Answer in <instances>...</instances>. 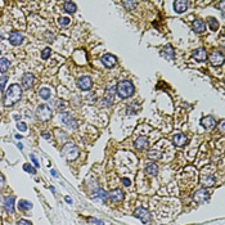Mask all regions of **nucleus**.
<instances>
[{"label": "nucleus", "instance_id": "obj_1", "mask_svg": "<svg viewBox=\"0 0 225 225\" xmlns=\"http://www.w3.org/2000/svg\"><path fill=\"white\" fill-rule=\"evenodd\" d=\"M22 98V89L18 84H12L8 89H6L4 98H3V103L5 107H12L17 102L21 100Z\"/></svg>", "mask_w": 225, "mask_h": 225}, {"label": "nucleus", "instance_id": "obj_2", "mask_svg": "<svg viewBox=\"0 0 225 225\" xmlns=\"http://www.w3.org/2000/svg\"><path fill=\"white\" fill-rule=\"evenodd\" d=\"M134 91H135V87L133 85V82L129 81V80H122V81H120L117 84V86H116V93H117L122 99L130 98L133 94H134Z\"/></svg>", "mask_w": 225, "mask_h": 225}, {"label": "nucleus", "instance_id": "obj_3", "mask_svg": "<svg viewBox=\"0 0 225 225\" xmlns=\"http://www.w3.org/2000/svg\"><path fill=\"white\" fill-rule=\"evenodd\" d=\"M61 154L67 161H75L80 156V149L73 143H66L61 150Z\"/></svg>", "mask_w": 225, "mask_h": 225}, {"label": "nucleus", "instance_id": "obj_4", "mask_svg": "<svg viewBox=\"0 0 225 225\" xmlns=\"http://www.w3.org/2000/svg\"><path fill=\"white\" fill-rule=\"evenodd\" d=\"M36 117L41 122H48L52 118V110L47 104H40L36 108Z\"/></svg>", "mask_w": 225, "mask_h": 225}, {"label": "nucleus", "instance_id": "obj_5", "mask_svg": "<svg viewBox=\"0 0 225 225\" xmlns=\"http://www.w3.org/2000/svg\"><path fill=\"white\" fill-rule=\"evenodd\" d=\"M115 95H116V86L115 85H110L105 90V94L103 97V100H102V105L104 107H110L112 105L115 100Z\"/></svg>", "mask_w": 225, "mask_h": 225}, {"label": "nucleus", "instance_id": "obj_6", "mask_svg": "<svg viewBox=\"0 0 225 225\" xmlns=\"http://www.w3.org/2000/svg\"><path fill=\"white\" fill-rule=\"evenodd\" d=\"M209 198H210V193L206 188L198 189V191H196L194 194H193V201L196 203H199V205H202V203H205L206 201H209Z\"/></svg>", "mask_w": 225, "mask_h": 225}, {"label": "nucleus", "instance_id": "obj_7", "mask_svg": "<svg viewBox=\"0 0 225 225\" xmlns=\"http://www.w3.org/2000/svg\"><path fill=\"white\" fill-rule=\"evenodd\" d=\"M134 216L135 217H138V219L142 221L143 224H147V223H149L150 221V212L147 209H144V207H138V209L135 210V212H134Z\"/></svg>", "mask_w": 225, "mask_h": 225}, {"label": "nucleus", "instance_id": "obj_8", "mask_svg": "<svg viewBox=\"0 0 225 225\" xmlns=\"http://www.w3.org/2000/svg\"><path fill=\"white\" fill-rule=\"evenodd\" d=\"M209 61H210V63L212 66H216V67H219V66H221L224 63V54L221 52H219V50H215V52H212L210 54V57H209Z\"/></svg>", "mask_w": 225, "mask_h": 225}, {"label": "nucleus", "instance_id": "obj_9", "mask_svg": "<svg viewBox=\"0 0 225 225\" xmlns=\"http://www.w3.org/2000/svg\"><path fill=\"white\" fill-rule=\"evenodd\" d=\"M107 198L110 199L111 202H113V203H120V202L124 201L125 194H124V192H122L121 189H113L112 192L108 193Z\"/></svg>", "mask_w": 225, "mask_h": 225}, {"label": "nucleus", "instance_id": "obj_10", "mask_svg": "<svg viewBox=\"0 0 225 225\" xmlns=\"http://www.w3.org/2000/svg\"><path fill=\"white\" fill-rule=\"evenodd\" d=\"M201 183H202V185H205V187H212V185H215V183H216V178L214 174L203 171L201 174Z\"/></svg>", "mask_w": 225, "mask_h": 225}, {"label": "nucleus", "instance_id": "obj_11", "mask_svg": "<svg viewBox=\"0 0 225 225\" xmlns=\"http://www.w3.org/2000/svg\"><path fill=\"white\" fill-rule=\"evenodd\" d=\"M77 86L84 91H87V90L91 89V86H93V80H91V77H89V76H82L77 80Z\"/></svg>", "mask_w": 225, "mask_h": 225}, {"label": "nucleus", "instance_id": "obj_12", "mask_svg": "<svg viewBox=\"0 0 225 225\" xmlns=\"http://www.w3.org/2000/svg\"><path fill=\"white\" fill-rule=\"evenodd\" d=\"M23 35L19 32V31H13L12 34L9 35V43L12 45H14V47H18V45H21L23 43Z\"/></svg>", "mask_w": 225, "mask_h": 225}, {"label": "nucleus", "instance_id": "obj_13", "mask_svg": "<svg viewBox=\"0 0 225 225\" xmlns=\"http://www.w3.org/2000/svg\"><path fill=\"white\" fill-rule=\"evenodd\" d=\"M61 117H62V122L66 126H68V128H71V129H77V122L70 113H63Z\"/></svg>", "mask_w": 225, "mask_h": 225}, {"label": "nucleus", "instance_id": "obj_14", "mask_svg": "<svg viewBox=\"0 0 225 225\" xmlns=\"http://www.w3.org/2000/svg\"><path fill=\"white\" fill-rule=\"evenodd\" d=\"M161 55L165 57L166 59H168V61H173V59L175 58V50H174L173 45L167 44L166 47H163L162 50H161Z\"/></svg>", "mask_w": 225, "mask_h": 225}, {"label": "nucleus", "instance_id": "obj_15", "mask_svg": "<svg viewBox=\"0 0 225 225\" xmlns=\"http://www.w3.org/2000/svg\"><path fill=\"white\" fill-rule=\"evenodd\" d=\"M201 125L206 130H212L216 126V120L212 117V116H206V117H203L201 120Z\"/></svg>", "mask_w": 225, "mask_h": 225}, {"label": "nucleus", "instance_id": "obj_16", "mask_svg": "<svg viewBox=\"0 0 225 225\" xmlns=\"http://www.w3.org/2000/svg\"><path fill=\"white\" fill-rule=\"evenodd\" d=\"M100 61H102V63H103L104 67L111 68V67H113V66L116 64L117 59H116V57H115V55H112V54H104L103 57H102Z\"/></svg>", "mask_w": 225, "mask_h": 225}, {"label": "nucleus", "instance_id": "obj_17", "mask_svg": "<svg viewBox=\"0 0 225 225\" xmlns=\"http://www.w3.org/2000/svg\"><path fill=\"white\" fill-rule=\"evenodd\" d=\"M192 58L196 59L197 62H205L207 58V52L203 48H199L192 53Z\"/></svg>", "mask_w": 225, "mask_h": 225}, {"label": "nucleus", "instance_id": "obj_18", "mask_svg": "<svg viewBox=\"0 0 225 225\" xmlns=\"http://www.w3.org/2000/svg\"><path fill=\"white\" fill-rule=\"evenodd\" d=\"M34 81H35V77H34L32 73L27 72V73H24V75L22 76V86L24 87V89H30V87H32Z\"/></svg>", "mask_w": 225, "mask_h": 225}, {"label": "nucleus", "instance_id": "obj_19", "mask_svg": "<svg viewBox=\"0 0 225 225\" xmlns=\"http://www.w3.org/2000/svg\"><path fill=\"white\" fill-rule=\"evenodd\" d=\"M14 196H6L4 199V207L8 212L13 214L14 212Z\"/></svg>", "mask_w": 225, "mask_h": 225}, {"label": "nucleus", "instance_id": "obj_20", "mask_svg": "<svg viewBox=\"0 0 225 225\" xmlns=\"http://www.w3.org/2000/svg\"><path fill=\"white\" fill-rule=\"evenodd\" d=\"M188 9V1L185 0H176L174 3V10L176 13H184Z\"/></svg>", "mask_w": 225, "mask_h": 225}, {"label": "nucleus", "instance_id": "obj_21", "mask_svg": "<svg viewBox=\"0 0 225 225\" xmlns=\"http://www.w3.org/2000/svg\"><path fill=\"white\" fill-rule=\"evenodd\" d=\"M134 147L136 149H147L148 148V139L145 138V136H139V138H136V140L134 142Z\"/></svg>", "mask_w": 225, "mask_h": 225}, {"label": "nucleus", "instance_id": "obj_22", "mask_svg": "<svg viewBox=\"0 0 225 225\" xmlns=\"http://www.w3.org/2000/svg\"><path fill=\"white\" fill-rule=\"evenodd\" d=\"M193 30H194V32L197 34H202L206 31V23L203 22L202 19H196L194 22H193Z\"/></svg>", "mask_w": 225, "mask_h": 225}, {"label": "nucleus", "instance_id": "obj_23", "mask_svg": "<svg viewBox=\"0 0 225 225\" xmlns=\"http://www.w3.org/2000/svg\"><path fill=\"white\" fill-rule=\"evenodd\" d=\"M173 142H174V144L176 147H183V145H185V144H187L188 138L184 134H176V135H174Z\"/></svg>", "mask_w": 225, "mask_h": 225}, {"label": "nucleus", "instance_id": "obj_24", "mask_svg": "<svg viewBox=\"0 0 225 225\" xmlns=\"http://www.w3.org/2000/svg\"><path fill=\"white\" fill-rule=\"evenodd\" d=\"M145 173L150 175V176H156V175L158 174V166L154 162H150L147 165V167H145Z\"/></svg>", "mask_w": 225, "mask_h": 225}, {"label": "nucleus", "instance_id": "obj_25", "mask_svg": "<svg viewBox=\"0 0 225 225\" xmlns=\"http://www.w3.org/2000/svg\"><path fill=\"white\" fill-rule=\"evenodd\" d=\"M10 63L6 58H0V72L1 73H6L9 70Z\"/></svg>", "mask_w": 225, "mask_h": 225}, {"label": "nucleus", "instance_id": "obj_26", "mask_svg": "<svg viewBox=\"0 0 225 225\" xmlns=\"http://www.w3.org/2000/svg\"><path fill=\"white\" fill-rule=\"evenodd\" d=\"M18 207H19V210L29 211V210L32 209V203L29 202V201H26V199H21V201L18 202Z\"/></svg>", "mask_w": 225, "mask_h": 225}, {"label": "nucleus", "instance_id": "obj_27", "mask_svg": "<svg viewBox=\"0 0 225 225\" xmlns=\"http://www.w3.org/2000/svg\"><path fill=\"white\" fill-rule=\"evenodd\" d=\"M107 196H108V193L105 192V191H103V189H99L95 194L93 196V198L94 199H102V201H105L107 199Z\"/></svg>", "mask_w": 225, "mask_h": 225}, {"label": "nucleus", "instance_id": "obj_28", "mask_svg": "<svg viewBox=\"0 0 225 225\" xmlns=\"http://www.w3.org/2000/svg\"><path fill=\"white\" fill-rule=\"evenodd\" d=\"M76 4L75 3H72V1H66L64 3V10L67 13H75L76 12Z\"/></svg>", "mask_w": 225, "mask_h": 225}, {"label": "nucleus", "instance_id": "obj_29", "mask_svg": "<svg viewBox=\"0 0 225 225\" xmlns=\"http://www.w3.org/2000/svg\"><path fill=\"white\" fill-rule=\"evenodd\" d=\"M39 95H40L41 99H49V97H50V90H49L48 87H41V89L39 90Z\"/></svg>", "mask_w": 225, "mask_h": 225}, {"label": "nucleus", "instance_id": "obj_30", "mask_svg": "<svg viewBox=\"0 0 225 225\" xmlns=\"http://www.w3.org/2000/svg\"><path fill=\"white\" fill-rule=\"evenodd\" d=\"M148 157L150 158V160H160L161 157H162V154H161L160 152H158L157 149H150L149 152H148Z\"/></svg>", "mask_w": 225, "mask_h": 225}, {"label": "nucleus", "instance_id": "obj_31", "mask_svg": "<svg viewBox=\"0 0 225 225\" xmlns=\"http://www.w3.org/2000/svg\"><path fill=\"white\" fill-rule=\"evenodd\" d=\"M207 22H209V26H210V29L212 31H216L217 29H219V22H217L215 18H212V17H210Z\"/></svg>", "mask_w": 225, "mask_h": 225}, {"label": "nucleus", "instance_id": "obj_32", "mask_svg": "<svg viewBox=\"0 0 225 225\" xmlns=\"http://www.w3.org/2000/svg\"><path fill=\"white\" fill-rule=\"evenodd\" d=\"M23 170L26 171V173H29V174H36V168H35L34 166H31L30 163H24L23 165Z\"/></svg>", "mask_w": 225, "mask_h": 225}, {"label": "nucleus", "instance_id": "obj_33", "mask_svg": "<svg viewBox=\"0 0 225 225\" xmlns=\"http://www.w3.org/2000/svg\"><path fill=\"white\" fill-rule=\"evenodd\" d=\"M70 22H71V19H70L68 17H61V18L58 19V23L61 24V26H68Z\"/></svg>", "mask_w": 225, "mask_h": 225}, {"label": "nucleus", "instance_id": "obj_34", "mask_svg": "<svg viewBox=\"0 0 225 225\" xmlns=\"http://www.w3.org/2000/svg\"><path fill=\"white\" fill-rule=\"evenodd\" d=\"M122 4H124L129 10H131V9H134L135 6L138 5V3H136V1H122Z\"/></svg>", "mask_w": 225, "mask_h": 225}, {"label": "nucleus", "instance_id": "obj_35", "mask_svg": "<svg viewBox=\"0 0 225 225\" xmlns=\"http://www.w3.org/2000/svg\"><path fill=\"white\" fill-rule=\"evenodd\" d=\"M6 81H8V77H6L5 75L0 77V91H3V90H4V86H5Z\"/></svg>", "mask_w": 225, "mask_h": 225}, {"label": "nucleus", "instance_id": "obj_36", "mask_svg": "<svg viewBox=\"0 0 225 225\" xmlns=\"http://www.w3.org/2000/svg\"><path fill=\"white\" fill-rule=\"evenodd\" d=\"M50 48H45L43 52H41V58L43 59H48L49 58V55H50Z\"/></svg>", "mask_w": 225, "mask_h": 225}, {"label": "nucleus", "instance_id": "obj_37", "mask_svg": "<svg viewBox=\"0 0 225 225\" xmlns=\"http://www.w3.org/2000/svg\"><path fill=\"white\" fill-rule=\"evenodd\" d=\"M17 129L24 133V131H26V130H27V125L24 124V122H17Z\"/></svg>", "mask_w": 225, "mask_h": 225}, {"label": "nucleus", "instance_id": "obj_38", "mask_svg": "<svg viewBox=\"0 0 225 225\" xmlns=\"http://www.w3.org/2000/svg\"><path fill=\"white\" fill-rule=\"evenodd\" d=\"M87 220H89V221H93V223H94V224H97V225H104V224H103V221L99 220V219H95V217H89Z\"/></svg>", "mask_w": 225, "mask_h": 225}, {"label": "nucleus", "instance_id": "obj_39", "mask_svg": "<svg viewBox=\"0 0 225 225\" xmlns=\"http://www.w3.org/2000/svg\"><path fill=\"white\" fill-rule=\"evenodd\" d=\"M4 185H5V178L3 174H0V191L4 188Z\"/></svg>", "mask_w": 225, "mask_h": 225}, {"label": "nucleus", "instance_id": "obj_40", "mask_svg": "<svg viewBox=\"0 0 225 225\" xmlns=\"http://www.w3.org/2000/svg\"><path fill=\"white\" fill-rule=\"evenodd\" d=\"M31 161H32V163L35 165V167H39V161H37V158L35 157V154H31Z\"/></svg>", "mask_w": 225, "mask_h": 225}, {"label": "nucleus", "instance_id": "obj_41", "mask_svg": "<svg viewBox=\"0 0 225 225\" xmlns=\"http://www.w3.org/2000/svg\"><path fill=\"white\" fill-rule=\"evenodd\" d=\"M17 225H32V224H31V221H29V220L22 219V220L18 221V224H17Z\"/></svg>", "mask_w": 225, "mask_h": 225}, {"label": "nucleus", "instance_id": "obj_42", "mask_svg": "<svg viewBox=\"0 0 225 225\" xmlns=\"http://www.w3.org/2000/svg\"><path fill=\"white\" fill-rule=\"evenodd\" d=\"M121 181H122V184H125V185H126V187H129V185L131 184L130 179H128V178H122V179H121Z\"/></svg>", "mask_w": 225, "mask_h": 225}, {"label": "nucleus", "instance_id": "obj_43", "mask_svg": "<svg viewBox=\"0 0 225 225\" xmlns=\"http://www.w3.org/2000/svg\"><path fill=\"white\" fill-rule=\"evenodd\" d=\"M224 125H225V122L220 121V124H219V133L220 134H224Z\"/></svg>", "mask_w": 225, "mask_h": 225}, {"label": "nucleus", "instance_id": "obj_44", "mask_svg": "<svg viewBox=\"0 0 225 225\" xmlns=\"http://www.w3.org/2000/svg\"><path fill=\"white\" fill-rule=\"evenodd\" d=\"M64 199H66V202L70 203V205H72V199L70 198V197H64Z\"/></svg>", "mask_w": 225, "mask_h": 225}, {"label": "nucleus", "instance_id": "obj_45", "mask_svg": "<svg viewBox=\"0 0 225 225\" xmlns=\"http://www.w3.org/2000/svg\"><path fill=\"white\" fill-rule=\"evenodd\" d=\"M50 174H52L54 178H58V174H57V171H55V170H52V171H50Z\"/></svg>", "mask_w": 225, "mask_h": 225}, {"label": "nucleus", "instance_id": "obj_46", "mask_svg": "<svg viewBox=\"0 0 225 225\" xmlns=\"http://www.w3.org/2000/svg\"><path fill=\"white\" fill-rule=\"evenodd\" d=\"M43 138H45V139H49V138H50V135L47 134V133H44V134H43Z\"/></svg>", "mask_w": 225, "mask_h": 225}, {"label": "nucleus", "instance_id": "obj_47", "mask_svg": "<svg viewBox=\"0 0 225 225\" xmlns=\"http://www.w3.org/2000/svg\"><path fill=\"white\" fill-rule=\"evenodd\" d=\"M17 145H18V148H19V149H23V144H22V143H18Z\"/></svg>", "mask_w": 225, "mask_h": 225}, {"label": "nucleus", "instance_id": "obj_48", "mask_svg": "<svg viewBox=\"0 0 225 225\" xmlns=\"http://www.w3.org/2000/svg\"><path fill=\"white\" fill-rule=\"evenodd\" d=\"M1 39H3V36H1V35H0V41H1Z\"/></svg>", "mask_w": 225, "mask_h": 225}, {"label": "nucleus", "instance_id": "obj_49", "mask_svg": "<svg viewBox=\"0 0 225 225\" xmlns=\"http://www.w3.org/2000/svg\"><path fill=\"white\" fill-rule=\"evenodd\" d=\"M0 54H1V50H0Z\"/></svg>", "mask_w": 225, "mask_h": 225}]
</instances>
